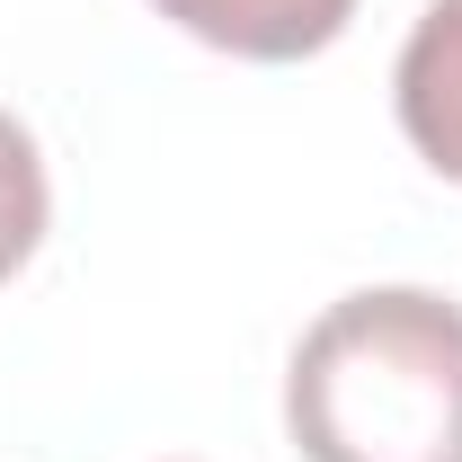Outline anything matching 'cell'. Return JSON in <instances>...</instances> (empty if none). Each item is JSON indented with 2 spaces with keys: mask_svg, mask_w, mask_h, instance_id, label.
<instances>
[{
  "mask_svg": "<svg viewBox=\"0 0 462 462\" xmlns=\"http://www.w3.org/2000/svg\"><path fill=\"white\" fill-rule=\"evenodd\" d=\"M302 462H462V302L436 285L338 293L285 365Z\"/></svg>",
  "mask_w": 462,
  "mask_h": 462,
  "instance_id": "6da1fadb",
  "label": "cell"
},
{
  "mask_svg": "<svg viewBox=\"0 0 462 462\" xmlns=\"http://www.w3.org/2000/svg\"><path fill=\"white\" fill-rule=\"evenodd\" d=\"M392 107H401L409 152L462 187V0L418 9L401 62H392Z\"/></svg>",
  "mask_w": 462,
  "mask_h": 462,
  "instance_id": "7a4b0ae2",
  "label": "cell"
},
{
  "mask_svg": "<svg viewBox=\"0 0 462 462\" xmlns=\"http://www.w3.org/2000/svg\"><path fill=\"white\" fill-rule=\"evenodd\" d=\"M170 27H187L196 45L240 62H302L329 54L356 18V0H152Z\"/></svg>",
  "mask_w": 462,
  "mask_h": 462,
  "instance_id": "3957f363",
  "label": "cell"
},
{
  "mask_svg": "<svg viewBox=\"0 0 462 462\" xmlns=\"http://www.w3.org/2000/svg\"><path fill=\"white\" fill-rule=\"evenodd\" d=\"M54 223V187H45V152L18 116L0 107V285L36 258V240Z\"/></svg>",
  "mask_w": 462,
  "mask_h": 462,
  "instance_id": "277c9868",
  "label": "cell"
}]
</instances>
